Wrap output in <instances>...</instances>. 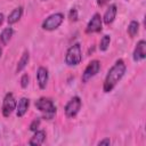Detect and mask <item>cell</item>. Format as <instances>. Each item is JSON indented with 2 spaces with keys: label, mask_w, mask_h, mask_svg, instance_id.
<instances>
[{
  "label": "cell",
  "mask_w": 146,
  "mask_h": 146,
  "mask_svg": "<svg viewBox=\"0 0 146 146\" xmlns=\"http://www.w3.org/2000/svg\"><path fill=\"white\" fill-rule=\"evenodd\" d=\"M125 70H127V66H125L124 62L122 59H117L106 74V78H105V81L103 84V90L105 92L112 91L114 89V87L117 84V82L123 78Z\"/></svg>",
  "instance_id": "cell-1"
},
{
  "label": "cell",
  "mask_w": 146,
  "mask_h": 146,
  "mask_svg": "<svg viewBox=\"0 0 146 146\" xmlns=\"http://www.w3.org/2000/svg\"><path fill=\"white\" fill-rule=\"evenodd\" d=\"M35 107L43 113V116L48 120L52 119L54 115L56 114V106L54 102L50 98L47 97H41L35 102Z\"/></svg>",
  "instance_id": "cell-2"
},
{
  "label": "cell",
  "mask_w": 146,
  "mask_h": 146,
  "mask_svg": "<svg viewBox=\"0 0 146 146\" xmlns=\"http://www.w3.org/2000/svg\"><path fill=\"white\" fill-rule=\"evenodd\" d=\"M82 60V50H81V46L79 42L72 44L65 55V63L68 66H76L81 63Z\"/></svg>",
  "instance_id": "cell-3"
},
{
  "label": "cell",
  "mask_w": 146,
  "mask_h": 146,
  "mask_svg": "<svg viewBox=\"0 0 146 146\" xmlns=\"http://www.w3.org/2000/svg\"><path fill=\"white\" fill-rule=\"evenodd\" d=\"M64 21V15L62 13H55L48 16L43 22H42V29L46 31H54L59 27V25Z\"/></svg>",
  "instance_id": "cell-4"
},
{
  "label": "cell",
  "mask_w": 146,
  "mask_h": 146,
  "mask_svg": "<svg viewBox=\"0 0 146 146\" xmlns=\"http://www.w3.org/2000/svg\"><path fill=\"white\" fill-rule=\"evenodd\" d=\"M81 106H82V102L80 99V97L78 96H74L73 98H71L67 104L65 105L64 107V111H65V115L67 117H74L79 111L81 110Z\"/></svg>",
  "instance_id": "cell-5"
},
{
  "label": "cell",
  "mask_w": 146,
  "mask_h": 146,
  "mask_svg": "<svg viewBox=\"0 0 146 146\" xmlns=\"http://www.w3.org/2000/svg\"><path fill=\"white\" fill-rule=\"evenodd\" d=\"M16 99L14 97V95L11 92H8L6 94L5 98H3V102H2V108H1V112H2V115L5 117H8L15 110H16Z\"/></svg>",
  "instance_id": "cell-6"
},
{
  "label": "cell",
  "mask_w": 146,
  "mask_h": 146,
  "mask_svg": "<svg viewBox=\"0 0 146 146\" xmlns=\"http://www.w3.org/2000/svg\"><path fill=\"white\" fill-rule=\"evenodd\" d=\"M100 70V62L97 60V59H94L91 60L87 67L84 68L83 73H82V81L83 82H88L91 78H94Z\"/></svg>",
  "instance_id": "cell-7"
},
{
  "label": "cell",
  "mask_w": 146,
  "mask_h": 146,
  "mask_svg": "<svg viewBox=\"0 0 146 146\" xmlns=\"http://www.w3.org/2000/svg\"><path fill=\"white\" fill-rule=\"evenodd\" d=\"M102 29H103V18H102L100 14L96 13V14H94V16L91 17V19L87 24L86 33H88V34H90V33H97V32H100Z\"/></svg>",
  "instance_id": "cell-8"
},
{
  "label": "cell",
  "mask_w": 146,
  "mask_h": 146,
  "mask_svg": "<svg viewBox=\"0 0 146 146\" xmlns=\"http://www.w3.org/2000/svg\"><path fill=\"white\" fill-rule=\"evenodd\" d=\"M132 57H133L135 62H140V60L145 59V57H146V41L145 40H139L137 42L136 48L132 54Z\"/></svg>",
  "instance_id": "cell-9"
},
{
  "label": "cell",
  "mask_w": 146,
  "mask_h": 146,
  "mask_svg": "<svg viewBox=\"0 0 146 146\" xmlns=\"http://www.w3.org/2000/svg\"><path fill=\"white\" fill-rule=\"evenodd\" d=\"M48 79H49L48 70L46 67H43V66H40L38 68V71H36V80H38V83H39L40 89H44L47 87Z\"/></svg>",
  "instance_id": "cell-10"
},
{
  "label": "cell",
  "mask_w": 146,
  "mask_h": 146,
  "mask_svg": "<svg viewBox=\"0 0 146 146\" xmlns=\"http://www.w3.org/2000/svg\"><path fill=\"white\" fill-rule=\"evenodd\" d=\"M116 13H117V8H116V5H110L108 6V8L106 9V11H105V14H104V16L102 17L103 18V22L105 23V24H111V23H113L114 22V19H115V17H116Z\"/></svg>",
  "instance_id": "cell-11"
},
{
  "label": "cell",
  "mask_w": 146,
  "mask_h": 146,
  "mask_svg": "<svg viewBox=\"0 0 146 146\" xmlns=\"http://www.w3.org/2000/svg\"><path fill=\"white\" fill-rule=\"evenodd\" d=\"M29 106H30V99L26 98V97H22L18 100L17 105H16V115H17V117L24 116V114L29 110Z\"/></svg>",
  "instance_id": "cell-12"
},
{
  "label": "cell",
  "mask_w": 146,
  "mask_h": 146,
  "mask_svg": "<svg viewBox=\"0 0 146 146\" xmlns=\"http://www.w3.org/2000/svg\"><path fill=\"white\" fill-rule=\"evenodd\" d=\"M22 15H23V7H17V8L13 9V11H11V13L8 15V17H7L8 24L11 25V24L17 23V22L21 19Z\"/></svg>",
  "instance_id": "cell-13"
},
{
  "label": "cell",
  "mask_w": 146,
  "mask_h": 146,
  "mask_svg": "<svg viewBox=\"0 0 146 146\" xmlns=\"http://www.w3.org/2000/svg\"><path fill=\"white\" fill-rule=\"evenodd\" d=\"M44 139H46V132L43 130H36V131H34V135L30 139L29 144L30 145H33V146L41 145V144H43Z\"/></svg>",
  "instance_id": "cell-14"
},
{
  "label": "cell",
  "mask_w": 146,
  "mask_h": 146,
  "mask_svg": "<svg viewBox=\"0 0 146 146\" xmlns=\"http://www.w3.org/2000/svg\"><path fill=\"white\" fill-rule=\"evenodd\" d=\"M29 60H30V54H29V51H27V50H25V51L23 52L22 57L19 58L18 63H17V66H16V73L22 72V71L26 67V65H27Z\"/></svg>",
  "instance_id": "cell-15"
},
{
  "label": "cell",
  "mask_w": 146,
  "mask_h": 146,
  "mask_svg": "<svg viewBox=\"0 0 146 146\" xmlns=\"http://www.w3.org/2000/svg\"><path fill=\"white\" fill-rule=\"evenodd\" d=\"M13 34H14V30L10 26L9 27H5L1 31V33H0V41L2 42L3 46L8 44V42L10 41V39L13 36Z\"/></svg>",
  "instance_id": "cell-16"
},
{
  "label": "cell",
  "mask_w": 146,
  "mask_h": 146,
  "mask_svg": "<svg viewBox=\"0 0 146 146\" xmlns=\"http://www.w3.org/2000/svg\"><path fill=\"white\" fill-rule=\"evenodd\" d=\"M138 30H139V23L137 21H131L128 25V34L130 35V38H133L137 33H138Z\"/></svg>",
  "instance_id": "cell-17"
},
{
  "label": "cell",
  "mask_w": 146,
  "mask_h": 146,
  "mask_svg": "<svg viewBox=\"0 0 146 146\" xmlns=\"http://www.w3.org/2000/svg\"><path fill=\"white\" fill-rule=\"evenodd\" d=\"M110 43H111V36L107 35V34L103 35V38L100 39V42H99V50H100V51L107 50Z\"/></svg>",
  "instance_id": "cell-18"
},
{
  "label": "cell",
  "mask_w": 146,
  "mask_h": 146,
  "mask_svg": "<svg viewBox=\"0 0 146 146\" xmlns=\"http://www.w3.org/2000/svg\"><path fill=\"white\" fill-rule=\"evenodd\" d=\"M68 18H70V21H72V22H76V21H78L79 15H78V9H76L75 7H73V8L70 9V11H68Z\"/></svg>",
  "instance_id": "cell-19"
},
{
  "label": "cell",
  "mask_w": 146,
  "mask_h": 146,
  "mask_svg": "<svg viewBox=\"0 0 146 146\" xmlns=\"http://www.w3.org/2000/svg\"><path fill=\"white\" fill-rule=\"evenodd\" d=\"M40 122H41L40 117L34 119V120L31 122V124H30V130H31V131H36L38 128H39V125H40Z\"/></svg>",
  "instance_id": "cell-20"
},
{
  "label": "cell",
  "mask_w": 146,
  "mask_h": 146,
  "mask_svg": "<svg viewBox=\"0 0 146 146\" xmlns=\"http://www.w3.org/2000/svg\"><path fill=\"white\" fill-rule=\"evenodd\" d=\"M29 80H30L29 74H27V73L23 74L22 78H21V87H22V88H26L27 84H29Z\"/></svg>",
  "instance_id": "cell-21"
},
{
  "label": "cell",
  "mask_w": 146,
  "mask_h": 146,
  "mask_svg": "<svg viewBox=\"0 0 146 146\" xmlns=\"http://www.w3.org/2000/svg\"><path fill=\"white\" fill-rule=\"evenodd\" d=\"M111 144V140H110V138H105V139H102L100 141H98V145L100 146V145H110Z\"/></svg>",
  "instance_id": "cell-22"
},
{
  "label": "cell",
  "mask_w": 146,
  "mask_h": 146,
  "mask_svg": "<svg viewBox=\"0 0 146 146\" xmlns=\"http://www.w3.org/2000/svg\"><path fill=\"white\" fill-rule=\"evenodd\" d=\"M110 0H97V3H98V6H104L105 3H107Z\"/></svg>",
  "instance_id": "cell-23"
},
{
  "label": "cell",
  "mask_w": 146,
  "mask_h": 146,
  "mask_svg": "<svg viewBox=\"0 0 146 146\" xmlns=\"http://www.w3.org/2000/svg\"><path fill=\"white\" fill-rule=\"evenodd\" d=\"M3 18H5V16H3V14H1L0 13V25L3 23Z\"/></svg>",
  "instance_id": "cell-24"
},
{
  "label": "cell",
  "mask_w": 146,
  "mask_h": 146,
  "mask_svg": "<svg viewBox=\"0 0 146 146\" xmlns=\"http://www.w3.org/2000/svg\"><path fill=\"white\" fill-rule=\"evenodd\" d=\"M1 55H2V49H1V47H0V57H1Z\"/></svg>",
  "instance_id": "cell-25"
},
{
  "label": "cell",
  "mask_w": 146,
  "mask_h": 146,
  "mask_svg": "<svg viewBox=\"0 0 146 146\" xmlns=\"http://www.w3.org/2000/svg\"><path fill=\"white\" fill-rule=\"evenodd\" d=\"M42 1H47V0H42Z\"/></svg>",
  "instance_id": "cell-26"
}]
</instances>
